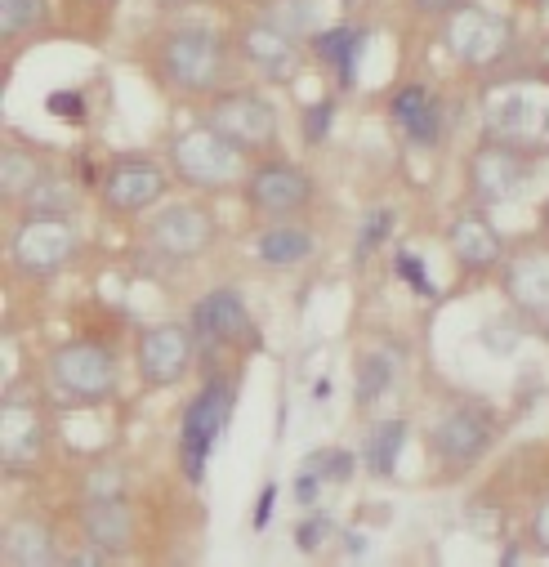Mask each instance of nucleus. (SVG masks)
<instances>
[{
    "instance_id": "obj_21",
    "label": "nucleus",
    "mask_w": 549,
    "mask_h": 567,
    "mask_svg": "<svg viewBox=\"0 0 549 567\" xmlns=\"http://www.w3.org/2000/svg\"><path fill=\"white\" fill-rule=\"evenodd\" d=\"M255 255H259V264H268V268H300L304 259L313 255V233L300 224H277V228H268V233H259Z\"/></svg>"
},
{
    "instance_id": "obj_38",
    "label": "nucleus",
    "mask_w": 549,
    "mask_h": 567,
    "mask_svg": "<svg viewBox=\"0 0 549 567\" xmlns=\"http://www.w3.org/2000/svg\"><path fill=\"white\" fill-rule=\"evenodd\" d=\"M545 228H549V206H545Z\"/></svg>"
},
{
    "instance_id": "obj_17",
    "label": "nucleus",
    "mask_w": 549,
    "mask_h": 567,
    "mask_svg": "<svg viewBox=\"0 0 549 567\" xmlns=\"http://www.w3.org/2000/svg\"><path fill=\"white\" fill-rule=\"evenodd\" d=\"M242 50H246L250 67H259V72L273 76V81H295V72H300V45H295V36L277 32L273 23L250 27L242 36Z\"/></svg>"
},
{
    "instance_id": "obj_14",
    "label": "nucleus",
    "mask_w": 549,
    "mask_h": 567,
    "mask_svg": "<svg viewBox=\"0 0 549 567\" xmlns=\"http://www.w3.org/2000/svg\"><path fill=\"white\" fill-rule=\"evenodd\" d=\"M491 442V429L487 420L478 416V411H447V416L438 420V425L429 429V447L438 460H447V465H474L478 456L487 451Z\"/></svg>"
},
{
    "instance_id": "obj_11",
    "label": "nucleus",
    "mask_w": 549,
    "mask_h": 567,
    "mask_svg": "<svg viewBox=\"0 0 549 567\" xmlns=\"http://www.w3.org/2000/svg\"><path fill=\"white\" fill-rule=\"evenodd\" d=\"M192 326H179V322H161L152 331L139 335V376L157 389L175 384L192 362Z\"/></svg>"
},
{
    "instance_id": "obj_5",
    "label": "nucleus",
    "mask_w": 549,
    "mask_h": 567,
    "mask_svg": "<svg viewBox=\"0 0 549 567\" xmlns=\"http://www.w3.org/2000/svg\"><path fill=\"white\" fill-rule=\"evenodd\" d=\"M206 126H215L228 143H237L246 157L273 152L277 143V112L255 90H219L206 108Z\"/></svg>"
},
{
    "instance_id": "obj_7",
    "label": "nucleus",
    "mask_w": 549,
    "mask_h": 567,
    "mask_svg": "<svg viewBox=\"0 0 549 567\" xmlns=\"http://www.w3.org/2000/svg\"><path fill=\"white\" fill-rule=\"evenodd\" d=\"M76 251V233L63 215H50V210H32L23 224L14 228V242H9V255H14V268L32 277H45L54 268H63Z\"/></svg>"
},
{
    "instance_id": "obj_2",
    "label": "nucleus",
    "mask_w": 549,
    "mask_h": 567,
    "mask_svg": "<svg viewBox=\"0 0 549 567\" xmlns=\"http://www.w3.org/2000/svg\"><path fill=\"white\" fill-rule=\"evenodd\" d=\"M170 161H175L179 179L192 188H206V192H224L233 184H246L250 166H246V152L237 143H228L215 126H192L179 130L170 139Z\"/></svg>"
},
{
    "instance_id": "obj_26",
    "label": "nucleus",
    "mask_w": 549,
    "mask_h": 567,
    "mask_svg": "<svg viewBox=\"0 0 549 567\" xmlns=\"http://www.w3.org/2000/svg\"><path fill=\"white\" fill-rule=\"evenodd\" d=\"M389 384H393V362L380 358V353H371V358L358 362V389H353V398H358V407H371Z\"/></svg>"
},
{
    "instance_id": "obj_27",
    "label": "nucleus",
    "mask_w": 549,
    "mask_h": 567,
    "mask_svg": "<svg viewBox=\"0 0 549 567\" xmlns=\"http://www.w3.org/2000/svg\"><path fill=\"white\" fill-rule=\"evenodd\" d=\"M0 184H5L9 197L18 192H32L41 184V170H36L32 157H23V148H5V161H0Z\"/></svg>"
},
{
    "instance_id": "obj_23",
    "label": "nucleus",
    "mask_w": 549,
    "mask_h": 567,
    "mask_svg": "<svg viewBox=\"0 0 549 567\" xmlns=\"http://www.w3.org/2000/svg\"><path fill=\"white\" fill-rule=\"evenodd\" d=\"M393 117H398V126L407 130L416 143L438 139V103H433L429 90H420V85L398 90V99H393Z\"/></svg>"
},
{
    "instance_id": "obj_31",
    "label": "nucleus",
    "mask_w": 549,
    "mask_h": 567,
    "mask_svg": "<svg viewBox=\"0 0 549 567\" xmlns=\"http://www.w3.org/2000/svg\"><path fill=\"white\" fill-rule=\"evenodd\" d=\"M45 108H50L59 121H76V126L85 121V99L76 90H54L50 99H45Z\"/></svg>"
},
{
    "instance_id": "obj_15",
    "label": "nucleus",
    "mask_w": 549,
    "mask_h": 567,
    "mask_svg": "<svg viewBox=\"0 0 549 567\" xmlns=\"http://www.w3.org/2000/svg\"><path fill=\"white\" fill-rule=\"evenodd\" d=\"M447 246H451V255H456V264L465 268V273H487V268H496L500 259H505V242H500V233L491 228V219L474 215V210L451 219Z\"/></svg>"
},
{
    "instance_id": "obj_4",
    "label": "nucleus",
    "mask_w": 549,
    "mask_h": 567,
    "mask_svg": "<svg viewBox=\"0 0 549 567\" xmlns=\"http://www.w3.org/2000/svg\"><path fill=\"white\" fill-rule=\"evenodd\" d=\"M228 416H233V380H224V376L206 380L197 398L183 407L179 456H183V474H188V483H201L210 451H215L219 434L228 429Z\"/></svg>"
},
{
    "instance_id": "obj_19",
    "label": "nucleus",
    "mask_w": 549,
    "mask_h": 567,
    "mask_svg": "<svg viewBox=\"0 0 549 567\" xmlns=\"http://www.w3.org/2000/svg\"><path fill=\"white\" fill-rule=\"evenodd\" d=\"M85 536L99 550H125L134 541V514L130 505L117 501V496H103V501H90L85 509Z\"/></svg>"
},
{
    "instance_id": "obj_25",
    "label": "nucleus",
    "mask_w": 549,
    "mask_h": 567,
    "mask_svg": "<svg viewBox=\"0 0 549 567\" xmlns=\"http://www.w3.org/2000/svg\"><path fill=\"white\" fill-rule=\"evenodd\" d=\"M402 442H407V420H384L371 434V442H366V469L375 478H389L402 456Z\"/></svg>"
},
{
    "instance_id": "obj_24",
    "label": "nucleus",
    "mask_w": 549,
    "mask_h": 567,
    "mask_svg": "<svg viewBox=\"0 0 549 567\" xmlns=\"http://www.w3.org/2000/svg\"><path fill=\"white\" fill-rule=\"evenodd\" d=\"M362 50V32L358 27H331V32L313 36V54L322 63H335L340 67V81H353V59Z\"/></svg>"
},
{
    "instance_id": "obj_9",
    "label": "nucleus",
    "mask_w": 549,
    "mask_h": 567,
    "mask_svg": "<svg viewBox=\"0 0 549 567\" xmlns=\"http://www.w3.org/2000/svg\"><path fill=\"white\" fill-rule=\"evenodd\" d=\"M166 170L148 157H117L112 170L103 175V201L117 215H139V210L157 206L166 197Z\"/></svg>"
},
{
    "instance_id": "obj_1",
    "label": "nucleus",
    "mask_w": 549,
    "mask_h": 567,
    "mask_svg": "<svg viewBox=\"0 0 549 567\" xmlns=\"http://www.w3.org/2000/svg\"><path fill=\"white\" fill-rule=\"evenodd\" d=\"M157 72H161V81L175 85L183 94H215L233 76V63H228V50L215 32H206V27H179V32H170L161 41Z\"/></svg>"
},
{
    "instance_id": "obj_8",
    "label": "nucleus",
    "mask_w": 549,
    "mask_h": 567,
    "mask_svg": "<svg viewBox=\"0 0 549 567\" xmlns=\"http://www.w3.org/2000/svg\"><path fill=\"white\" fill-rule=\"evenodd\" d=\"M246 201L259 210V215H295V210H304L308 201H313V179L304 175L300 166H291V161H259V166H250L246 175Z\"/></svg>"
},
{
    "instance_id": "obj_3",
    "label": "nucleus",
    "mask_w": 549,
    "mask_h": 567,
    "mask_svg": "<svg viewBox=\"0 0 549 567\" xmlns=\"http://www.w3.org/2000/svg\"><path fill=\"white\" fill-rule=\"evenodd\" d=\"M487 126L500 143H514V148H549V85H496L487 99Z\"/></svg>"
},
{
    "instance_id": "obj_22",
    "label": "nucleus",
    "mask_w": 549,
    "mask_h": 567,
    "mask_svg": "<svg viewBox=\"0 0 549 567\" xmlns=\"http://www.w3.org/2000/svg\"><path fill=\"white\" fill-rule=\"evenodd\" d=\"M5 559L18 567H36V563H54V541L50 527H41L36 518H18L5 527Z\"/></svg>"
},
{
    "instance_id": "obj_10",
    "label": "nucleus",
    "mask_w": 549,
    "mask_h": 567,
    "mask_svg": "<svg viewBox=\"0 0 549 567\" xmlns=\"http://www.w3.org/2000/svg\"><path fill=\"white\" fill-rule=\"evenodd\" d=\"M527 184V161L514 143L491 139L469 157V188H474L478 201H514Z\"/></svg>"
},
{
    "instance_id": "obj_28",
    "label": "nucleus",
    "mask_w": 549,
    "mask_h": 567,
    "mask_svg": "<svg viewBox=\"0 0 549 567\" xmlns=\"http://www.w3.org/2000/svg\"><path fill=\"white\" fill-rule=\"evenodd\" d=\"M36 18H41V0H0V32L5 36H18Z\"/></svg>"
},
{
    "instance_id": "obj_6",
    "label": "nucleus",
    "mask_w": 549,
    "mask_h": 567,
    "mask_svg": "<svg viewBox=\"0 0 549 567\" xmlns=\"http://www.w3.org/2000/svg\"><path fill=\"white\" fill-rule=\"evenodd\" d=\"M50 380L72 402H103L117 384V362H112V349H103V344L76 340L50 358Z\"/></svg>"
},
{
    "instance_id": "obj_30",
    "label": "nucleus",
    "mask_w": 549,
    "mask_h": 567,
    "mask_svg": "<svg viewBox=\"0 0 549 567\" xmlns=\"http://www.w3.org/2000/svg\"><path fill=\"white\" fill-rule=\"evenodd\" d=\"M393 273L407 277L411 291H416V295H433V282L425 277V268H420V259L411 255V251H398V255H393Z\"/></svg>"
},
{
    "instance_id": "obj_32",
    "label": "nucleus",
    "mask_w": 549,
    "mask_h": 567,
    "mask_svg": "<svg viewBox=\"0 0 549 567\" xmlns=\"http://www.w3.org/2000/svg\"><path fill=\"white\" fill-rule=\"evenodd\" d=\"M331 117H335V103H331V99L313 103V108L304 112V139H308V143H322L326 130H331Z\"/></svg>"
},
{
    "instance_id": "obj_29",
    "label": "nucleus",
    "mask_w": 549,
    "mask_h": 567,
    "mask_svg": "<svg viewBox=\"0 0 549 567\" xmlns=\"http://www.w3.org/2000/svg\"><path fill=\"white\" fill-rule=\"evenodd\" d=\"M389 233H393V210H371L362 224V237H358V259L371 255Z\"/></svg>"
},
{
    "instance_id": "obj_37",
    "label": "nucleus",
    "mask_w": 549,
    "mask_h": 567,
    "mask_svg": "<svg viewBox=\"0 0 549 567\" xmlns=\"http://www.w3.org/2000/svg\"><path fill=\"white\" fill-rule=\"evenodd\" d=\"M313 398L322 402V398H331V380H317V389H313Z\"/></svg>"
},
{
    "instance_id": "obj_12",
    "label": "nucleus",
    "mask_w": 549,
    "mask_h": 567,
    "mask_svg": "<svg viewBox=\"0 0 549 567\" xmlns=\"http://www.w3.org/2000/svg\"><path fill=\"white\" fill-rule=\"evenodd\" d=\"M215 242V219L197 206H170L148 224V246L166 259H192Z\"/></svg>"
},
{
    "instance_id": "obj_34",
    "label": "nucleus",
    "mask_w": 549,
    "mask_h": 567,
    "mask_svg": "<svg viewBox=\"0 0 549 567\" xmlns=\"http://www.w3.org/2000/svg\"><path fill=\"white\" fill-rule=\"evenodd\" d=\"M273 505H277V483H264V492H259V505H255V532H264L268 527V518H273Z\"/></svg>"
},
{
    "instance_id": "obj_36",
    "label": "nucleus",
    "mask_w": 549,
    "mask_h": 567,
    "mask_svg": "<svg viewBox=\"0 0 549 567\" xmlns=\"http://www.w3.org/2000/svg\"><path fill=\"white\" fill-rule=\"evenodd\" d=\"M411 5H416L420 14H456L465 0H411Z\"/></svg>"
},
{
    "instance_id": "obj_16",
    "label": "nucleus",
    "mask_w": 549,
    "mask_h": 567,
    "mask_svg": "<svg viewBox=\"0 0 549 567\" xmlns=\"http://www.w3.org/2000/svg\"><path fill=\"white\" fill-rule=\"evenodd\" d=\"M447 41L465 63H491L500 50H505V27H500V18L483 14V9L460 5L456 14H451Z\"/></svg>"
},
{
    "instance_id": "obj_13",
    "label": "nucleus",
    "mask_w": 549,
    "mask_h": 567,
    "mask_svg": "<svg viewBox=\"0 0 549 567\" xmlns=\"http://www.w3.org/2000/svg\"><path fill=\"white\" fill-rule=\"evenodd\" d=\"M192 335L206 344H259L255 322H250L237 291H210L192 309Z\"/></svg>"
},
{
    "instance_id": "obj_35",
    "label": "nucleus",
    "mask_w": 549,
    "mask_h": 567,
    "mask_svg": "<svg viewBox=\"0 0 549 567\" xmlns=\"http://www.w3.org/2000/svg\"><path fill=\"white\" fill-rule=\"evenodd\" d=\"M532 541H536V545H545V550H549V501H545L541 509H536V518H532Z\"/></svg>"
},
{
    "instance_id": "obj_20",
    "label": "nucleus",
    "mask_w": 549,
    "mask_h": 567,
    "mask_svg": "<svg viewBox=\"0 0 549 567\" xmlns=\"http://www.w3.org/2000/svg\"><path fill=\"white\" fill-rule=\"evenodd\" d=\"M0 429H5L0 442H5V460H9V465H23V460L36 456V447H41V420H36V407L9 398L5 416H0Z\"/></svg>"
},
{
    "instance_id": "obj_33",
    "label": "nucleus",
    "mask_w": 549,
    "mask_h": 567,
    "mask_svg": "<svg viewBox=\"0 0 549 567\" xmlns=\"http://www.w3.org/2000/svg\"><path fill=\"white\" fill-rule=\"evenodd\" d=\"M295 536H300V550H304V554H313L317 545H322L326 536H331V518L313 514V518H308V523H304V527H300V532H295Z\"/></svg>"
},
{
    "instance_id": "obj_18",
    "label": "nucleus",
    "mask_w": 549,
    "mask_h": 567,
    "mask_svg": "<svg viewBox=\"0 0 549 567\" xmlns=\"http://www.w3.org/2000/svg\"><path fill=\"white\" fill-rule=\"evenodd\" d=\"M505 286L518 309L549 322V251H527V255L509 259Z\"/></svg>"
}]
</instances>
